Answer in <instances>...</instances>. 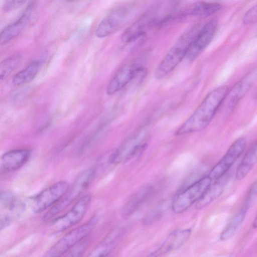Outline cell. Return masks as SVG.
I'll list each match as a JSON object with an SVG mask.
<instances>
[{"label":"cell","instance_id":"obj_31","mask_svg":"<svg viewBox=\"0 0 257 257\" xmlns=\"http://www.w3.org/2000/svg\"><path fill=\"white\" fill-rule=\"evenodd\" d=\"M4 229V225L2 221L0 220V231Z\"/></svg>","mask_w":257,"mask_h":257},{"label":"cell","instance_id":"obj_14","mask_svg":"<svg viewBox=\"0 0 257 257\" xmlns=\"http://www.w3.org/2000/svg\"><path fill=\"white\" fill-rule=\"evenodd\" d=\"M149 14H145L130 26L123 33L121 40L124 43H130L146 37V30L152 24Z\"/></svg>","mask_w":257,"mask_h":257},{"label":"cell","instance_id":"obj_12","mask_svg":"<svg viewBox=\"0 0 257 257\" xmlns=\"http://www.w3.org/2000/svg\"><path fill=\"white\" fill-rule=\"evenodd\" d=\"M190 234V229L174 231L167 237L160 246L149 256L163 255L179 249L187 242Z\"/></svg>","mask_w":257,"mask_h":257},{"label":"cell","instance_id":"obj_23","mask_svg":"<svg viewBox=\"0 0 257 257\" xmlns=\"http://www.w3.org/2000/svg\"><path fill=\"white\" fill-rule=\"evenodd\" d=\"M221 9V6L216 3L199 2L195 4L188 12L189 15L204 18L212 15Z\"/></svg>","mask_w":257,"mask_h":257},{"label":"cell","instance_id":"obj_25","mask_svg":"<svg viewBox=\"0 0 257 257\" xmlns=\"http://www.w3.org/2000/svg\"><path fill=\"white\" fill-rule=\"evenodd\" d=\"M89 241L88 235L69 249L63 255L67 256H79L81 255L87 247Z\"/></svg>","mask_w":257,"mask_h":257},{"label":"cell","instance_id":"obj_1","mask_svg":"<svg viewBox=\"0 0 257 257\" xmlns=\"http://www.w3.org/2000/svg\"><path fill=\"white\" fill-rule=\"evenodd\" d=\"M228 90L227 86H222L209 92L193 113L177 129L176 135H186L205 128L223 103Z\"/></svg>","mask_w":257,"mask_h":257},{"label":"cell","instance_id":"obj_17","mask_svg":"<svg viewBox=\"0 0 257 257\" xmlns=\"http://www.w3.org/2000/svg\"><path fill=\"white\" fill-rule=\"evenodd\" d=\"M153 187L147 186L139 189L125 203L121 210L123 218H126L134 214L152 195Z\"/></svg>","mask_w":257,"mask_h":257},{"label":"cell","instance_id":"obj_2","mask_svg":"<svg viewBox=\"0 0 257 257\" xmlns=\"http://www.w3.org/2000/svg\"><path fill=\"white\" fill-rule=\"evenodd\" d=\"M200 29L199 26L196 25L180 37L158 65L155 73L156 79H161L166 77L185 58L188 49Z\"/></svg>","mask_w":257,"mask_h":257},{"label":"cell","instance_id":"obj_10","mask_svg":"<svg viewBox=\"0 0 257 257\" xmlns=\"http://www.w3.org/2000/svg\"><path fill=\"white\" fill-rule=\"evenodd\" d=\"M256 79V70H252L237 82L231 90H228L224 100L226 102V109L228 113L233 110L240 99L255 82Z\"/></svg>","mask_w":257,"mask_h":257},{"label":"cell","instance_id":"obj_19","mask_svg":"<svg viewBox=\"0 0 257 257\" xmlns=\"http://www.w3.org/2000/svg\"><path fill=\"white\" fill-rule=\"evenodd\" d=\"M229 179V175L224 174L210 185L202 196L196 202V209H202L210 204L223 192Z\"/></svg>","mask_w":257,"mask_h":257},{"label":"cell","instance_id":"obj_15","mask_svg":"<svg viewBox=\"0 0 257 257\" xmlns=\"http://www.w3.org/2000/svg\"><path fill=\"white\" fill-rule=\"evenodd\" d=\"M32 3L27 7L21 17L15 22L8 26L0 33V45L5 44L17 37L24 29L29 20L35 7Z\"/></svg>","mask_w":257,"mask_h":257},{"label":"cell","instance_id":"obj_26","mask_svg":"<svg viewBox=\"0 0 257 257\" xmlns=\"http://www.w3.org/2000/svg\"><path fill=\"white\" fill-rule=\"evenodd\" d=\"M163 214V208L158 206L148 212L143 218L142 222L144 225H151L157 220L162 216Z\"/></svg>","mask_w":257,"mask_h":257},{"label":"cell","instance_id":"obj_3","mask_svg":"<svg viewBox=\"0 0 257 257\" xmlns=\"http://www.w3.org/2000/svg\"><path fill=\"white\" fill-rule=\"evenodd\" d=\"M95 174V169L93 168L87 169L81 173L60 200L45 214L43 220L45 222L52 221L76 200L93 181Z\"/></svg>","mask_w":257,"mask_h":257},{"label":"cell","instance_id":"obj_28","mask_svg":"<svg viewBox=\"0 0 257 257\" xmlns=\"http://www.w3.org/2000/svg\"><path fill=\"white\" fill-rule=\"evenodd\" d=\"M26 1V0H6L4 6L5 11L9 12L14 8H17Z\"/></svg>","mask_w":257,"mask_h":257},{"label":"cell","instance_id":"obj_5","mask_svg":"<svg viewBox=\"0 0 257 257\" xmlns=\"http://www.w3.org/2000/svg\"><path fill=\"white\" fill-rule=\"evenodd\" d=\"M212 181L208 176H204L178 194L172 204L173 212L182 213L198 201L211 184Z\"/></svg>","mask_w":257,"mask_h":257},{"label":"cell","instance_id":"obj_8","mask_svg":"<svg viewBox=\"0 0 257 257\" xmlns=\"http://www.w3.org/2000/svg\"><path fill=\"white\" fill-rule=\"evenodd\" d=\"M246 145L244 138L236 139L230 146L222 158L212 168L208 176L215 180L227 173L230 167L244 151Z\"/></svg>","mask_w":257,"mask_h":257},{"label":"cell","instance_id":"obj_27","mask_svg":"<svg viewBox=\"0 0 257 257\" xmlns=\"http://www.w3.org/2000/svg\"><path fill=\"white\" fill-rule=\"evenodd\" d=\"M257 7L254 6L250 8L244 15L243 22L244 24H253L256 22Z\"/></svg>","mask_w":257,"mask_h":257},{"label":"cell","instance_id":"obj_20","mask_svg":"<svg viewBox=\"0 0 257 257\" xmlns=\"http://www.w3.org/2000/svg\"><path fill=\"white\" fill-rule=\"evenodd\" d=\"M250 204L247 202L232 218L220 235V239L224 241L229 239L236 233L245 218Z\"/></svg>","mask_w":257,"mask_h":257},{"label":"cell","instance_id":"obj_11","mask_svg":"<svg viewBox=\"0 0 257 257\" xmlns=\"http://www.w3.org/2000/svg\"><path fill=\"white\" fill-rule=\"evenodd\" d=\"M129 12V7H122L110 13L98 25L95 31L96 37L104 38L116 31L124 21Z\"/></svg>","mask_w":257,"mask_h":257},{"label":"cell","instance_id":"obj_30","mask_svg":"<svg viewBox=\"0 0 257 257\" xmlns=\"http://www.w3.org/2000/svg\"><path fill=\"white\" fill-rule=\"evenodd\" d=\"M253 227L255 228L256 226V218L255 217L253 222Z\"/></svg>","mask_w":257,"mask_h":257},{"label":"cell","instance_id":"obj_16","mask_svg":"<svg viewBox=\"0 0 257 257\" xmlns=\"http://www.w3.org/2000/svg\"><path fill=\"white\" fill-rule=\"evenodd\" d=\"M136 67L132 64H126L121 67L109 82L106 88L107 94L111 95L116 93L133 80Z\"/></svg>","mask_w":257,"mask_h":257},{"label":"cell","instance_id":"obj_9","mask_svg":"<svg viewBox=\"0 0 257 257\" xmlns=\"http://www.w3.org/2000/svg\"><path fill=\"white\" fill-rule=\"evenodd\" d=\"M217 27V21L212 19L201 27L192 42L185 57L189 61H194L210 43Z\"/></svg>","mask_w":257,"mask_h":257},{"label":"cell","instance_id":"obj_22","mask_svg":"<svg viewBox=\"0 0 257 257\" xmlns=\"http://www.w3.org/2000/svg\"><path fill=\"white\" fill-rule=\"evenodd\" d=\"M39 69V62H32L24 69L14 76L12 80L13 84L15 86H20L30 82L35 78Z\"/></svg>","mask_w":257,"mask_h":257},{"label":"cell","instance_id":"obj_4","mask_svg":"<svg viewBox=\"0 0 257 257\" xmlns=\"http://www.w3.org/2000/svg\"><path fill=\"white\" fill-rule=\"evenodd\" d=\"M98 220V216H94L87 222L66 233L47 252L46 256L63 255L69 249L89 235Z\"/></svg>","mask_w":257,"mask_h":257},{"label":"cell","instance_id":"obj_6","mask_svg":"<svg viewBox=\"0 0 257 257\" xmlns=\"http://www.w3.org/2000/svg\"><path fill=\"white\" fill-rule=\"evenodd\" d=\"M91 198L90 194L83 196L67 213L53 219L50 228L52 233L65 231L78 223L86 213Z\"/></svg>","mask_w":257,"mask_h":257},{"label":"cell","instance_id":"obj_13","mask_svg":"<svg viewBox=\"0 0 257 257\" xmlns=\"http://www.w3.org/2000/svg\"><path fill=\"white\" fill-rule=\"evenodd\" d=\"M125 233L123 228H116L90 252L89 256H105L110 253L122 239Z\"/></svg>","mask_w":257,"mask_h":257},{"label":"cell","instance_id":"obj_18","mask_svg":"<svg viewBox=\"0 0 257 257\" xmlns=\"http://www.w3.org/2000/svg\"><path fill=\"white\" fill-rule=\"evenodd\" d=\"M31 151L27 149H18L5 153L1 158L3 168L7 171H14L21 168L28 161Z\"/></svg>","mask_w":257,"mask_h":257},{"label":"cell","instance_id":"obj_24","mask_svg":"<svg viewBox=\"0 0 257 257\" xmlns=\"http://www.w3.org/2000/svg\"><path fill=\"white\" fill-rule=\"evenodd\" d=\"M21 56L14 54L0 63V83L6 79L20 63Z\"/></svg>","mask_w":257,"mask_h":257},{"label":"cell","instance_id":"obj_21","mask_svg":"<svg viewBox=\"0 0 257 257\" xmlns=\"http://www.w3.org/2000/svg\"><path fill=\"white\" fill-rule=\"evenodd\" d=\"M257 145L254 142L245 154L236 172V178L243 179L256 163Z\"/></svg>","mask_w":257,"mask_h":257},{"label":"cell","instance_id":"obj_7","mask_svg":"<svg viewBox=\"0 0 257 257\" xmlns=\"http://www.w3.org/2000/svg\"><path fill=\"white\" fill-rule=\"evenodd\" d=\"M69 187V184L65 181L53 184L33 198L31 202L32 209L39 213L53 206L63 196Z\"/></svg>","mask_w":257,"mask_h":257},{"label":"cell","instance_id":"obj_29","mask_svg":"<svg viewBox=\"0 0 257 257\" xmlns=\"http://www.w3.org/2000/svg\"><path fill=\"white\" fill-rule=\"evenodd\" d=\"M10 195L6 193H0V199L1 200H6L7 199Z\"/></svg>","mask_w":257,"mask_h":257}]
</instances>
